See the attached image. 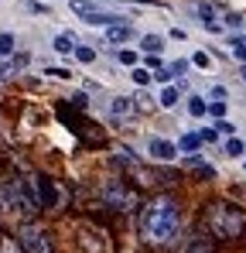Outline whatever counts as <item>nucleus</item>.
Returning a JSON list of instances; mask_svg holds the SVG:
<instances>
[{
    "label": "nucleus",
    "mask_w": 246,
    "mask_h": 253,
    "mask_svg": "<svg viewBox=\"0 0 246 253\" xmlns=\"http://www.w3.org/2000/svg\"><path fill=\"white\" fill-rule=\"evenodd\" d=\"M164 44H167V42H164L161 35H140L137 48H140V51H147V55H158V51H161Z\"/></svg>",
    "instance_id": "ddd939ff"
},
{
    "label": "nucleus",
    "mask_w": 246,
    "mask_h": 253,
    "mask_svg": "<svg viewBox=\"0 0 246 253\" xmlns=\"http://www.w3.org/2000/svg\"><path fill=\"white\" fill-rule=\"evenodd\" d=\"M222 21H226L229 28H243V14H226Z\"/></svg>",
    "instance_id": "f704fd0d"
},
{
    "label": "nucleus",
    "mask_w": 246,
    "mask_h": 253,
    "mask_svg": "<svg viewBox=\"0 0 246 253\" xmlns=\"http://www.w3.org/2000/svg\"><path fill=\"white\" fill-rule=\"evenodd\" d=\"M171 38H174V42H185V38H188V35H185V31H181V28H171Z\"/></svg>",
    "instance_id": "58836bf2"
},
{
    "label": "nucleus",
    "mask_w": 246,
    "mask_h": 253,
    "mask_svg": "<svg viewBox=\"0 0 246 253\" xmlns=\"http://www.w3.org/2000/svg\"><path fill=\"white\" fill-rule=\"evenodd\" d=\"M185 253H212V243L205 240V236H195L192 243H188V250Z\"/></svg>",
    "instance_id": "a878e982"
},
{
    "label": "nucleus",
    "mask_w": 246,
    "mask_h": 253,
    "mask_svg": "<svg viewBox=\"0 0 246 253\" xmlns=\"http://www.w3.org/2000/svg\"><path fill=\"white\" fill-rule=\"evenodd\" d=\"M229 51H233V58H240L246 65V35H229Z\"/></svg>",
    "instance_id": "6ab92c4d"
},
{
    "label": "nucleus",
    "mask_w": 246,
    "mask_h": 253,
    "mask_svg": "<svg viewBox=\"0 0 246 253\" xmlns=\"http://www.w3.org/2000/svg\"><path fill=\"white\" fill-rule=\"evenodd\" d=\"M140 233L147 243H171L181 233V206L171 195L151 199L140 212Z\"/></svg>",
    "instance_id": "f257e3e1"
},
{
    "label": "nucleus",
    "mask_w": 246,
    "mask_h": 253,
    "mask_svg": "<svg viewBox=\"0 0 246 253\" xmlns=\"http://www.w3.org/2000/svg\"><path fill=\"white\" fill-rule=\"evenodd\" d=\"M192 10H195V17H199V24H202L208 35H219L222 31V7L219 3H212V0H195L192 3Z\"/></svg>",
    "instance_id": "39448f33"
},
{
    "label": "nucleus",
    "mask_w": 246,
    "mask_h": 253,
    "mask_svg": "<svg viewBox=\"0 0 246 253\" xmlns=\"http://www.w3.org/2000/svg\"><path fill=\"white\" fill-rule=\"evenodd\" d=\"M222 151H226V158H243V154H246V144L240 140V137H229V140L222 144Z\"/></svg>",
    "instance_id": "412c9836"
},
{
    "label": "nucleus",
    "mask_w": 246,
    "mask_h": 253,
    "mask_svg": "<svg viewBox=\"0 0 246 253\" xmlns=\"http://www.w3.org/2000/svg\"><path fill=\"white\" fill-rule=\"evenodd\" d=\"M123 3H140V7H147V3H154V0H123Z\"/></svg>",
    "instance_id": "ea45409f"
},
{
    "label": "nucleus",
    "mask_w": 246,
    "mask_h": 253,
    "mask_svg": "<svg viewBox=\"0 0 246 253\" xmlns=\"http://www.w3.org/2000/svg\"><path fill=\"white\" fill-rule=\"evenodd\" d=\"M117 62H120L123 69H137V65H140V51H137V48H120V51H117Z\"/></svg>",
    "instance_id": "dca6fc26"
},
{
    "label": "nucleus",
    "mask_w": 246,
    "mask_h": 253,
    "mask_svg": "<svg viewBox=\"0 0 246 253\" xmlns=\"http://www.w3.org/2000/svg\"><path fill=\"white\" fill-rule=\"evenodd\" d=\"M17 51V35L14 31H0V58H10Z\"/></svg>",
    "instance_id": "f3484780"
},
{
    "label": "nucleus",
    "mask_w": 246,
    "mask_h": 253,
    "mask_svg": "<svg viewBox=\"0 0 246 253\" xmlns=\"http://www.w3.org/2000/svg\"><path fill=\"white\" fill-rule=\"evenodd\" d=\"M24 65H31V55H28V51H14V55H10V72H17V69H24Z\"/></svg>",
    "instance_id": "bb28decb"
},
{
    "label": "nucleus",
    "mask_w": 246,
    "mask_h": 253,
    "mask_svg": "<svg viewBox=\"0 0 246 253\" xmlns=\"http://www.w3.org/2000/svg\"><path fill=\"white\" fill-rule=\"evenodd\" d=\"M0 209H10V212H21V215H31V212H28V206H24V199H21V188H17V181H14V178L0 181Z\"/></svg>",
    "instance_id": "0eeeda50"
},
{
    "label": "nucleus",
    "mask_w": 246,
    "mask_h": 253,
    "mask_svg": "<svg viewBox=\"0 0 246 253\" xmlns=\"http://www.w3.org/2000/svg\"><path fill=\"white\" fill-rule=\"evenodd\" d=\"M103 202H106V206H113V209H120V212H133L137 195H133V192H126V188H123V181H103Z\"/></svg>",
    "instance_id": "20e7f679"
},
{
    "label": "nucleus",
    "mask_w": 246,
    "mask_h": 253,
    "mask_svg": "<svg viewBox=\"0 0 246 253\" xmlns=\"http://www.w3.org/2000/svg\"><path fill=\"white\" fill-rule=\"evenodd\" d=\"M208 113H212L215 120H222V117H226V103H215V99H208Z\"/></svg>",
    "instance_id": "2f4dec72"
},
{
    "label": "nucleus",
    "mask_w": 246,
    "mask_h": 253,
    "mask_svg": "<svg viewBox=\"0 0 246 253\" xmlns=\"http://www.w3.org/2000/svg\"><path fill=\"white\" fill-rule=\"evenodd\" d=\"M246 226V212L240 206H229V202H215L212 209H208V229H212V236H219V240H236L240 233H243Z\"/></svg>",
    "instance_id": "f03ea898"
},
{
    "label": "nucleus",
    "mask_w": 246,
    "mask_h": 253,
    "mask_svg": "<svg viewBox=\"0 0 246 253\" xmlns=\"http://www.w3.org/2000/svg\"><path fill=\"white\" fill-rule=\"evenodd\" d=\"M215 133H226V137H233V133H236V124H233V120H226V117H222V120H219V124H215Z\"/></svg>",
    "instance_id": "c85d7f7f"
},
{
    "label": "nucleus",
    "mask_w": 246,
    "mask_h": 253,
    "mask_svg": "<svg viewBox=\"0 0 246 253\" xmlns=\"http://www.w3.org/2000/svg\"><path fill=\"white\" fill-rule=\"evenodd\" d=\"M79 243H82V250L85 253H106V240H103V233H96V229H85L82 226L79 229Z\"/></svg>",
    "instance_id": "1a4fd4ad"
},
{
    "label": "nucleus",
    "mask_w": 246,
    "mask_h": 253,
    "mask_svg": "<svg viewBox=\"0 0 246 253\" xmlns=\"http://www.w3.org/2000/svg\"><path fill=\"white\" fill-rule=\"evenodd\" d=\"M240 76H243V83H246V65H243V69H240Z\"/></svg>",
    "instance_id": "a19ab883"
},
{
    "label": "nucleus",
    "mask_w": 246,
    "mask_h": 253,
    "mask_svg": "<svg viewBox=\"0 0 246 253\" xmlns=\"http://www.w3.org/2000/svg\"><path fill=\"white\" fill-rule=\"evenodd\" d=\"M188 62H192L195 69H202V72H208V69H212V55H208V51H195Z\"/></svg>",
    "instance_id": "393cba45"
},
{
    "label": "nucleus",
    "mask_w": 246,
    "mask_h": 253,
    "mask_svg": "<svg viewBox=\"0 0 246 253\" xmlns=\"http://www.w3.org/2000/svg\"><path fill=\"white\" fill-rule=\"evenodd\" d=\"M188 113H192V117H205V113H208V99H202V96H188Z\"/></svg>",
    "instance_id": "5701e85b"
},
{
    "label": "nucleus",
    "mask_w": 246,
    "mask_h": 253,
    "mask_svg": "<svg viewBox=\"0 0 246 253\" xmlns=\"http://www.w3.org/2000/svg\"><path fill=\"white\" fill-rule=\"evenodd\" d=\"M133 110V99L130 96H113L110 99V117H126Z\"/></svg>",
    "instance_id": "2eb2a0df"
},
{
    "label": "nucleus",
    "mask_w": 246,
    "mask_h": 253,
    "mask_svg": "<svg viewBox=\"0 0 246 253\" xmlns=\"http://www.w3.org/2000/svg\"><path fill=\"white\" fill-rule=\"evenodd\" d=\"M178 99H181V89H178V85H164L161 96H158V106H164V110H174V106H178Z\"/></svg>",
    "instance_id": "4468645a"
},
{
    "label": "nucleus",
    "mask_w": 246,
    "mask_h": 253,
    "mask_svg": "<svg viewBox=\"0 0 246 253\" xmlns=\"http://www.w3.org/2000/svg\"><path fill=\"white\" fill-rule=\"evenodd\" d=\"M151 76H154V79H158V83H171V79H174V76H171V72H167V65H161V69H158V72H151Z\"/></svg>",
    "instance_id": "72a5a7b5"
},
{
    "label": "nucleus",
    "mask_w": 246,
    "mask_h": 253,
    "mask_svg": "<svg viewBox=\"0 0 246 253\" xmlns=\"http://www.w3.org/2000/svg\"><path fill=\"white\" fill-rule=\"evenodd\" d=\"M243 171H246V161H243Z\"/></svg>",
    "instance_id": "37998d69"
},
{
    "label": "nucleus",
    "mask_w": 246,
    "mask_h": 253,
    "mask_svg": "<svg viewBox=\"0 0 246 253\" xmlns=\"http://www.w3.org/2000/svg\"><path fill=\"white\" fill-rule=\"evenodd\" d=\"M130 79H133V85H137V89H147V85L154 83V76H151L147 69H140V65H137V69H130Z\"/></svg>",
    "instance_id": "4be33fe9"
},
{
    "label": "nucleus",
    "mask_w": 246,
    "mask_h": 253,
    "mask_svg": "<svg viewBox=\"0 0 246 253\" xmlns=\"http://www.w3.org/2000/svg\"><path fill=\"white\" fill-rule=\"evenodd\" d=\"M113 161H117L120 168H137V165H140V158H137L130 147H123V144H117V147H113Z\"/></svg>",
    "instance_id": "9b49d317"
},
{
    "label": "nucleus",
    "mask_w": 246,
    "mask_h": 253,
    "mask_svg": "<svg viewBox=\"0 0 246 253\" xmlns=\"http://www.w3.org/2000/svg\"><path fill=\"white\" fill-rule=\"evenodd\" d=\"M24 7H28V14H41V17H48V7H44V3H38V0H28Z\"/></svg>",
    "instance_id": "473e14b6"
},
{
    "label": "nucleus",
    "mask_w": 246,
    "mask_h": 253,
    "mask_svg": "<svg viewBox=\"0 0 246 253\" xmlns=\"http://www.w3.org/2000/svg\"><path fill=\"white\" fill-rule=\"evenodd\" d=\"M133 106H137V110H151V96H147V92L140 89V92L133 96Z\"/></svg>",
    "instance_id": "7c9ffc66"
},
{
    "label": "nucleus",
    "mask_w": 246,
    "mask_h": 253,
    "mask_svg": "<svg viewBox=\"0 0 246 253\" xmlns=\"http://www.w3.org/2000/svg\"><path fill=\"white\" fill-rule=\"evenodd\" d=\"M72 103H76L79 110H85V106H89V96H85V92H76V96H72Z\"/></svg>",
    "instance_id": "c9c22d12"
},
{
    "label": "nucleus",
    "mask_w": 246,
    "mask_h": 253,
    "mask_svg": "<svg viewBox=\"0 0 246 253\" xmlns=\"http://www.w3.org/2000/svg\"><path fill=\"white\" fill-rule=\"evenodd\" d=\"M199 147H202V137H199V133H185V137L178 140V151H181V154H195Z\"/></svg>",
    "instance_id": "aec40b11"
},
{
    "label": "nucleus",
    "mask_w": 246,
    "mask_h": 253,
    "mask_svg": "<svg viewBox=\"0 0 246 253\" xmlns=\"http://www.w3.org/2000/svg\"><path fill=\"white\" fill-rule=\"evenodd\" d=\"M147 154H151L154 161H174L181 151H178V144L167 140V137H147Z\"/></svg>",
    "instance_id": "6e6552de"
},
{
    "label": "nucleus",
    "mask_w": 246,
    "mask_h": 253,
    "mask_svg": "<svg viewBox=\"0 0 246 253\" xmlns=\"http://www.w3.org/2000/svg\"><path fill=\"white\" fill-rule=\"evenodd\" d=\"M103 38H106V44L120 48V44H126L130 38H133V24H113V28L103 31Z\"/></svg>",
    "instance_id": "9d476101"
},
{
    "label": "nucleus",
    "mask_w": 246,
    "mask_h": 253,
    "mask_svg": "<svg viewBox=\"0 0 246 253\" xmlns=\"http://www.w3.org/2000/svg\"><path fill=\"white\" fill-rule=\"evenodd\" d=\"M79 21L89 28H113V24H130V14H123V10H89Z\"/></svg>",
    "instance_id": "423d86ee"
},
{
    "label": "nucleus",
    "mask_w": 246,
    "mask_h": 253,
    "mask_svg": "<svg viewBox=\"0 0 246 253\" xmlns=\"http://www.w3.org/2000/svg\"><path fill=\"white\" fill-rule=\"evenodd\" d=\"M199 137H202L205 144H212V140H215V137H219V133H215V130H202V133H199Z\"/></svg>",
    "instance_id": "4c0bfd02"
},
{
    "label": "nucleus",
    "mask_w": 246,
    "mask_h": 253,
    "mask_svg": "<svg viewBox=\"0 0 246 253\" xmlns=\"http://www.w3.org/2000/svg\"><path fill=\"white\" fill-rule=\"evenodd\" d=\"M72 55H76V58H79L82 65H92V62H96V58H99V51H96V48H92V44H76V48H72Z\"/></svg>",
    "instance_id": "a211bd4d"
},
{
    "label": "nucleus",
    "mask_w": 246,
    "mask_h": 253,
    "mask_svg": "<svg viewBox=\"0 0 246 253\" xmlns=\"http://www.w3.org/2000/svg\"><path fill=\"white\" fill-rule=\"evenodd\" d=\"M0 3H10V0H0Z\"/></svg>",
    "instance_id": "79ce46f5"
},
{
    "label": "nucleus",
    "mask_w": 246,
    "mask_h": 253,
    "mask_svg": "<svg viewBox=\"0 0 246 253\" xmlns=\"http://www.w3.org/2000/svg\"><path fill=\"white\" fill-rule=\"evenodd\" d=\"M44 76H48V79H72V72H69L65 65H48Z\"/></svg>",
    "instance_id": "cd10ccee"
},
{
    "label": "nucleus",
    "mask_w": 246,
    "mask_h": 253,
    "mask_svg": "<svg viewBox=\"0 0 246 253\" xmlns=\"http://www.w3.org/2000/svg\"><path fill=\"white\" fill-rule=\"evenodd\" d=\"M188 69H192V62H188V58H174V62H167V72H171L174 79H181Z\"/></svg>",
    "instance_id": "b1692460"
},
{
    "label": "nucleus",
    "mask_w": 246,
    "mask_h": 253,
    "mask_svg": "<svg viewBox=\"0 0 246 253\" xmlns=\"http://www.w3.org/2000/svg\"><path fill=\"white\" fill-rule=\"evenodd\" d=\"M76 35H69V31H58L55 38H51V48L58 51V55H72V48H76Z\"/></svg>",
    "instance_id": "f8f14e48"
},
{
    "label": "nucleus",
    "mask_w": 246,
    "mask_h": 253,
    "mask_svg": "<svg viewBox=\"0 0 246 253\" xmlns=\"http://www.w3.org/2000/svg\"><path fill=\"white\" fill-rule=\"evenodd\" d=\"M208 99H215V103H226V99H229L226 85H212V89H208Z\"/></svg>",
    "instance_id": "c756f323"
},
{
    "label": "nucleus",
    "mask_w": 246,
    "mask_h": 253,
    "mask_svg": "<svg viewBox=\"0 0 246 253\" xmlns=\"http://www.w3.org/2000/svg\"><path fill=\"white\" fill-rule=\"evenodd\" d=\"M17 247L21 253H51V236L35 226V222H28V226H21V233H17Z\"/></svg>",
    "instance_id": "7ed1b4c3"
},
{
    "label": "nucleus",
    "mask_w": 246,
    "mask_h": 253,
    "mask_svg": "<svg viewBox=\"0 0 246 253\" xmlns=\"http://www.w3.org/2000/svg\"><path fill=\"white\" fill-rule=\"evenodd\" d=\"M0 253H21V247L10 243V240H3V243H0Z\"/></svg>",
    "instance_id": "e433bc0d"
}]
</instances>
